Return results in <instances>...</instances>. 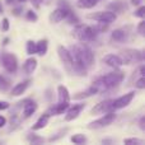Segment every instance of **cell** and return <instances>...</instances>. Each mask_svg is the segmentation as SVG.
<instances>
[{
  "instance_id": "6da1fadb",
  "label": "cell",
  "mask_w": 145,
  "mask_h": 145,
  "mask_svg": "<svg viewBox=\"0 0 145 145\" xmlns=\"http://www.w3.org/2000/svg\"><path fill=\"white\" fill-rule=\"evenodd\" d=\"M69 51H70L71 60L74 64V70L85 72V68L92 66L94 56H93L92 50L87 45H74Z\"/></svg>"
},
{
  "instance_id": "7a4b0ae2",
  "label": "cell",
  "mask_w": 145,
  "mask_h": 145,
  "mask_svg": "<svg viewBox=\"0 0 145 145\" xmlns=\"http://www.w3.org/2000/svg\"><path fill=\"white\" fill-rule=\"evenodd\" d=\"M95 35H97V31L94 29V27L87 24H79L72 29V37L82 42L92 41L95 37Z\"/></svg>"
},
{
  "instance_id": "3957f363",
  "label": "cell",
  "mask_w": 145,
  "mask_h": 145,
  "mask_svg": "<svg viewBox=\"0 0 145 145\" xmlns=\"http://www.w3.org/2000/svg\"><path fill=\"white\" fill-rule=\"evenodd\" d=\"M0 59H1V65L4 66V69L8 72H12V74H14V72L17 71V69H18V61H17V57H15L13 54L4 52Z\"/></svg>"
},
{
  "instance_id": "277c9868",
  "label": "cell",
  "mask_w": 145,
  "mask_h": 145,
  "mask_svg": "<svg viewBox=\"0 0 145 145\" xmlns=\"http://www.w3.org/2000/svg\"><path fill=\"white\" fill-rule=\"evenodd\" d=\"M99 80L106 85L107 88H112L115 85L120 84L123 80V72L116 71V72H110V74L105 75V76L99 78Z\"/></svg>"
},
{
  "instance_id": "5b68a950",
  "label": "cell",
  "mask_w": 145,
  "mask_h": 145,
  "mask_svg": "<svg viewBox=\"0 0 145 145\" xmlns=\"http://www.w3.org/2000/svg\"><path fill=\"white\" fill-rule=\"evenodd\" d=\"M116 120V115L113 112H106L105 116H102L101 118L93 121L88 125L89 129H99V127H105V126H108Z\"/></svg>"
},
{
  "instance_id": "8992f818",
  "label": "cell",
  "mask_w": 145,
  "mask_h": 145,
  "mask_svg": "<svg viewBox=\"0 0 145 145\" xmlns=\"http://www.w3.org/2000/svg\"><path fill=\"white\" fill-rule=\"evenodd\" d=\"M89 19H94L97 22H103V23H112L116 20V14L115 12H97L93 14H88Z\"/></svg>"
},
{
  "instance_id": "52a82bcc",
  "label": "cell",
  "mask_w": 145,
  "mask_h": 145,
  "mask_svg": "<svg viewBox=\"0 0 145 145\" xmlns=\"http://www.w3.org/2000/svg\"><path fill=\"white\" fill-rule=\"evenodd\" d=\"M123 54V59L122 63L126 65H130L134 61H143L144 60V55L141 51H136V50H125L122 51Z\"/></svg>"
},
{
  "instance_id": "ba28073f",
  "label": "cell",
  "mask_w": 145,
  "mask_h": 145,
  "mask_svg": "<svg viewBox=\"0 0 145 145\" xmlns=\"http://www.w3.org/2000/svg\"><path fill=\"white\" fill-rule=\"evenodd\" d=\"M134 97H135V92H130V93H127V94L122 95V97L117 98V99L112 101V111L121 110V108L129 106V105H130V102L133 101Z\"/></svg>"
},
{
  "instance_id": "9c48e42d",
  "label": "cell",
  "mask_w": 145,
  "mask_h": 145,
  "mask_svg": "<svg viewBox=\"0 0 145 145\" xmlns=\"http://www.w3.org/2000/svg\"><path fill=\"white\" fill-rule=\"evenodd\" d=\"M57 52H59V57H60V60L63 61V64L65 65V68L68 69V70L74 69V64H72V60H71L70 51H69L68 48H65L64 46H59Z\"/></svg>"
},
{
  "instance_id": "30bf717a",
  "label": "cell",
  "mask_w": 145,
  "mask_h": 145,
  "mask_svg": "<svg viewBox=\"0 0 145 145\" xmlns=\"http://www.w3.org/2000/svg\"><path fill=\"white\" fill-rule=\"evenodd\" d=\"M112 111V99H106L103 102L95 105L92 108L90 113L92 115H98V113H105V112H111Z\"/></svg>"
},
{
  "instance_id": "8fae6325",
  "label": "cell",
  "mask_w": 145,
  "mask_h": 145,
  "mask_svg": "<svg viewBox=\"0 0 145 145\" xmlns=\"http://www.w3.org/2000/svg\"><path fill=\"white\" fill-rule=\"evenodd\" d=\"M69 14V10L65 8H57L50 14V22L51 23H60L61 20L66 19Z\"/></svg>"
},
{
  "instance_id": "7c38bea8",
  "label": "cell",
  "mask_w": 145,
  "mask_h": 145,
  "mask_svg": "<svg viewBox=\"0 0 145 145\" xmlns=\"http://www.w3.org/2000/svg\"><path fill=\"white\" fill-rule=\"evenodd\" d=\"M85 105L84 103H78V105H74L72 107L69 108L68 107V112H66V116H65V121H72L80 115L83 110H84Z\"/></svg>"
},
{
  "instance_id": "4fadbf2b",
  "label": "cell",
  "mask_w": 145,
  "mask_h": 145,
  "mask_svg": "<svg viewBox=\"0 0 145 145\" xmlns=\"http://www.w3.org/2000/svg\"><path fill=\"white\" fill-rule=\"evenodd\" d=\"M103 63L107 64L111 68H115V69H118L120 66L123 65L122 59L118 55H106L105 57H103Z\"/></svg>"
},
{
  "instance_id": "5bb4252c",
  "label": "cell",
  "mask_w": 145,
  "mask_h": 145,
  "mask_svg": "<svg viewBox=\"0 0 145 145\" xmlns=\"http://www.w3.org/2000/svg\"><path fill=\"white\" fill-rule=\"evenodd\" d=\"M20 103L24 105V107H23V117L24 118L31 117L36 112V110H37V105L32 99H25L24 102H20Z\"/></svg>"
},
{
  "instance_id": "9a60e30c",
  "label": "cell",
  "mask_w": 145,
  "mask_h": 145,
  "mask_svg": "<svg viewBox=\"0 0 145 145\" xmlns=\"http://www.w3.org/2000/svg\"><path fill=\"white\" fill-rule=\"evenodd\" d=\"M69 107V102H59L57 105L52 106V107L48 110V115H54V116H57V115H61L64 113Z\"/></svg>"
},
{
  "instance_id": "2e32d148",
  "label": "cell",
  "mask_w": 145,
  "mask_h": 145,
  "mask_svg": "<svg viewBox=\"0 0 145 145\" xmlns=\"http://www.w3.org/2000/svg\"><path fill=\"white\" fill-rule=\"evenodd\" d=\"M29 83H31V80H24V82H22V83H18V84L12 89V95H15V97H17V95L23 94V93L25 92V89L28 88Z\"/></svg>"
},
{
  "instance_id": "e0dca14e",
  "label": "cell",
  "mask_w": 145,
  "mask_h": 145,
  "mask_svg": "<svg viewBox=\"0 0 145 145\" xmlns=\"http://www.w3.org/2000/svg\"><path fill=\"white\" fill-rule=\"evenodd\" d=\"M36 68H37V60L35 57H29L23 64V70L27 72V74H32L36 70Z\"/></svg>"
},
{
  "instance_id": "ac0fdd59",
  "label": "cell",
  "mask_w": 145,
  "mask_h": 145,
  "mask_svg": "<svg viewBox=\"0 0 145 145\" xmlns=\"http://www.w3.org/2000/svg\"><path fill=\"white\" fill-rule=\"evenodd\" d=\"M48 118H50V115H48V113H45V115H42L37 120V122H36L35 125L32 126V130L36 131V130H41V129L46 127V125L48 123Z\"/></svg>"
},
{
  "instance_id": "d6986e66",
  "label": "cell",
  "mask_w": 145,
  "mask_h": 145,
  "mask_svg": "<svg viewBox=\"0 0 145 145\" xmlns=\"http://www.w3.org/2000/svg\"><path fill=\"white\" fill-rule=\"evenodd\" d=\"M57 93H59V102H70V95H69V90L66 87L60 85L57 88Z\"/></svg>"
},
{
  "instance_id": "ffe728a7",
  "label": "cell",
  "mask_w": 145,
  "mask_h": 145,
  "mask_svg": "<svg viewBox=\"0 0 145 145\" xmlns=\"http://www.w3.org/2000/svg\"><path fill=\"white\" fill-rule=\"evenodd\" d=\"M99 0H78L76 7L80 9H90V8L95 7Z\"/></svg>"
},
{
  "instance_id": "44dd1931",
  "label": "cell",
  "mask_w": 145,
  "mask_h": 145,
  "mask_svg": "<svg viewBox=\"0 0 145 145\" xmlns=\"http://www.w3.org/2000/svg\"><path fill=\"white\" fill-rule=\"evenodd\" d=\"M47 40L38 41V43H36V54H38L40 56H43L47 52Z\"/></svg>"
},
{
  "instance_id": "7402d4cb",
  "label": "cell",
  "mask_w": 145,
  "mask_h": 145,
  "mask_svg": "<svg viewBox=\"0 0 145 145\" xmlns=\"http://www.w3.org/2000/svg\"><path fill=\"white\" fill-rule=\"evenodd\" d=\"M127 38V33L122 29H115L112 32V40L117 41V42H123Z\"/></svg>"
},
{
  "instance_id": "603a6c76",
  "label": "cell",
  "mask_w": 145,
  "mask_h": 145,
  "mask_svg": "<svg viewBox=\"0 0 145 145\" xmlns=\"http://www.w3.org/2000/svg\"><path fill=\"white\" fill-rule=\"evenodd\" d=\"M70 140L72 141L74 144H84L85 141H87V138H85L83 134H75L74 136H71V139Z\"/></svg>"
},
{
  "instance_id": "cb8c5ba5",
  "label": "cell",
  "mask_w": 145,
  "mask_h": 145,
  "mask_svg": "<svg viewBox=\"0 0 145 145\" xmlns=\"http://www.w3.org/2000/svg\"><path fill=\"white\" fill-rule=\"evenodd\" d=\"M27 52H28V55H33V54H36V42H33V41H28L27 42Z\"/></svg>"
},
{
  "instance_id": "d4e9b609",
  "label": "cell",
  "mask_w": 145,
  "mask_h": 145,
  "mask_svg": "<svg viewBox=\"0 0 145 145\" xmlns=\"http://www.w3.org/2000/svg\"><path fill=\"white\" fill-rule=\"evenodd\" d=\"M8 87H9V82L5 78L0 76V90H7Z\"/></svg>"
},
{
  "instance_id": "484cf974",
  "label": "cell",
  "mask_w": 145,
  "mask_h": 145,
  "mask_svg": "<svg viewBox=\"0 0 145 145\" xmlns=\"http://www.w3.org/2000/svg\"><path fill=\"white\" fill-rule=\"evenodd\" d=\"M135 17H139V18H144L145 17V7H140L135 13H134Z\"/></svg>"
},
{
  "instance_id": "4316f807",
  "label": "cell",
  "mask_w": 145,
  "mask_h": 145,
  "mask_svg": "<svg viewBox=\"0 0 145 145\" xmlns=\"http://www.w3.org/2000/svg\"><path fill=\"white\" fill-rule=\"evenodd\" d=\"M27 19L32 20V22H36V20H37V15H36V13L33 12V10H28L27 12Z\"/></svg>"
},
{
  "instance_id": "83f0119b",
  "label": "cell",
  "mask_w": 145,
  "mask_h": 145,
  "mask_svg": "<svg viewBox=\"0 0 145 145\" xmlns=\"http://www.w3.org/2000/svg\"><path fill=\"white\" fill-rule=\"evenodd\" d=\"M135 87L139 88V89H144V88H145V79H144V76H140V79L135 83Z\"/></svg>"
},
{
  "instance_id": "f1b7e54d",
  "label": "cell",
  "mask_w": 145,
  "mask_h": 145,
  "mask_svg": "<svg viewBox=\"0 0 145 145\" xmlns=\"http://www.w3.org/2000/svg\"><path fill=\"white\" fill-rule=\"evenodd\" d=\"M123 143L125 144H143V140H140V139H126V140H123Z\"/></svg>"
},
{
  "instance_id": "f546056e",
  "label": "cell",
  "mask_w": 145,
  "mask_h": 145,
  "mask_svg": "<svg viewBox=\"0 0 145 145\" xmlns=\"http://www.w3.org/2000/svg\"><path fill=\"white\" fill-rule=\"evenodd\" d=\"M1 29H3V31H5V32H7V31L9 29V19H8V18H4V19H3Z\"/></svg>"
},
{
  "instance_id": "4dcf8cb0",
  "label": "cell",
  "mask_w": 145,
  "mask_h": 145,
  "mask_svg": "<svg viewBox=\"0 0 145 145\" xmlns=\"http://www.w3.org/2000/svg\"><path fill=\"white\" fill-rule=\"evenodd\" d=\"M138 31H139V33H140V36H144V33H145V22L144 20H141V22L139 23Z\"/></svg>"
},
{
  "instance_id": "1f68e13d",
  "label": "cell",
  "mask_w": 145,
  "mask_h": 145,
  "mask_svg": "<svg viewBox=\"0 0 145 145\" xmlns=\"http://www.w3.org/2000/svg\"><path fill=\"white\" fill-rule=\"evenodd\" d=\"M8 108H9V103L5 102V101H0V111L8 110Z\"/></svg>"
},
{
  "instance_id": "d6a6232c",
  "label": "cell",
  "mask_w": 145,
  "mask_h": 145,
  "mask_svg": "<svg viewBox=\"0 0 145 145\" xmlns=\"http://www.w3.org/2000/svg\"><path fill=\"white\" fill-rule=\"evenodd\" d=\"M5 123H7V120H5V117H3V116H0V127H3V126H5Z\"/></svg>"
},
{
  "instance_id": "836d02e7",
  "label": "cell",
  "mask_w": 145,
  "mask_h": 145,
  "mask_svg": "<svg viewBox=\"0 0 145 145\" xmlns=\"http://www.w3.org/2000/svg\"><path fill=\"white\" fill-rule=\"evenodd\" d=\"M144 123H145V117H141V120H140V127H141V130H145Z\"/></svg>"
},
{
  "instance_id": "e575fe53",
  "label": "cell",
  "mask_w": 145,
  "mask_h": 145,
  "mask_svg": "<svg viewBox=\"0 0 145 145\" xmlns=\"http://www.w3.org/2000/svg\"><path fill=\"white\" fill-rule=\"evenodd\" d=\"M139 71H140V76H144V75H145V68H144V65H141V66H140Z\"/></svg>"
},
{
  "instance_id": "d590c367",
  "label": "cell",
  "mask_w": 145,
  "mask_h": 145,
  "mask_svg": "<svg viewBox=\"0 0 145 145\" xmlns=\"http://www.w3.org/2000/svg\"><path fill=\"white\" fill-rule=\"evenodd\" d=\"M141 1H143V0H131V4L133 5H139Z\"/></svg>"
},
{
  "instance_id": "8d00e7d4",
  "label": "cell",
  "mask_w": 145,
  "mask_h": 145,
  "mask_svg": "<svg viewBox=\"0 0 145 145\" xmlns=\"http://www.w3.org/2000/svg\"><path fill=\"white\" fill-rule=\"evenodd\" d=\"M20 10H22L20 8H17V9L13 10V14H14V15H19V12H20Z\"/></svg>"
},
{
  "instance_id": "74e56055",
  "label": "cell",
  "mask_w": 145,
  "mask_h": 145,
  "mask_svg": "<svg viewBox=\"0 0 145 145\" xmlns=\"http://www.w3.org/2000/svg\"><path fill=\"white\" fill-rule=\"evenodd\" d=\"M41 1H42V0H32V3H35L36 7H38V4H40Z\"/></svg>"
},
{
  "instance_id": "f35d334b",
  "label": "cell",
  "mask_w": 145,
  "mask_h": 145,
  "mask_svg": "<svg viewBox=\"0 0 145 145\" xmlns=\"http://www.w3.org/2000/svg\"><path fill=\"white\" fill-rule=\"evenodd\" d=\"M42 1H45V3H46V4H48V3H50V1H51V0H42Z\"/></svg>"
},
{
  "instance_id": "ab89813d",
  "label": "cell",
  "mask_w": 145,
  "mask_h": 145,
  "mask_svg": "<svg viewBox=\"0 0 145 145\" xmlns=\"http://www.w3.org/2000/svg\"><path fill=\"white\" fill-rule=\"evenodd\" d=\"M0 13H3V7H1V3H0Z\"/></svg>"
},
{
  "instance_id": "60d3db41",
  "label": "cell",
  "mask_w": 145,
  "mask_h": 145,
  "mask_svg": "<svg viewBox=\"0 0 145 145\" xmlns=\"http://www.w3.org/2000/svg\"><path fill=\"white\" fill-rule=\"evenodd\" d=\"M7 1H8V3H9V4H12V3H13V1H14V0H7Z\"/></svg>"
},
{
  "instance_id": "b9f144b4",
  "label": "cell",
  "mask_w": 145,
  "mask_h": 145,
  "mask_svg": "<svg viewBox=\"0 0 145 145\" xmlns=\"http://www.w3.org/2000/svg\"><path fill=\"white\" fill-rule=\"evenodd\" d=\"M18 1H22V3H24V1H25V0H18Z\"/></svg>"
}]
</instances>
